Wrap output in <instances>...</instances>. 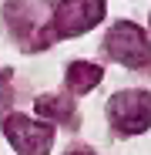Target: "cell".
Segmentation results:
<instances>
[{
    "instance_id": "1",
    "label": "cell",
    "mask_w": 151,
    "mask_h": 155,
    "mask_svg": "<svg viewBox=\"0 0 151 155\" xmlns=\"http://www.w3.org/2000/svg\"><path fill=\"white\" fill-rule=\"evenodd\" d=\"M104 17V0H61L54 10V27H50L44 37H74L91 31L94 24ZM44 41V44H47Z\"/></svg>"
},
{
    "instance_id": "2",
    "label": "cell",
    "mask_w": 151,
    "mask_h": 155,
    "mask_svg": "<svg viewBox=\"0 0 151 155\" xmlns=\"http://www.w3.org/2000/svg\"><path fill=\"white\" fill-rule=\"evenodd\" d=\"M108 115L118 132L138 135L144 128H151V94L148 91H118L108 101Z\"/></svg>"
},
{
    "instance_id": "3",
    "label": "cell",
    "mask_w": 151,
    "mask_h": 155,
    "mask_svg": "<svg viewBox=\"0 0 151 155\" xmlns=\"http://www.w3.org/2000/svg\"><path fill=\"white\" fill-rule=\"evenodd\" d=\"M108 54L128 68H144L151 61V44H148V34L138 27V24H128L121 20L111 27L108 34Z\"/></svg>"
},
{
    "instance_id": "4",
    "label": "cell",
    "mask_w": 151,
    "mask_h": 155,
    "mask_svg": "<svg viewBox=\"0 0 151 155\" xmlns=\"http://www.w3.org/2000/svg\"><path fill=\"white\" fill-rule=\"evenodd\" d=\"M4 132H7V138L14 142V148L20 155H47L50 142H54V128L40 125V121H30L27 115H7Z\"/></svg>"
},
{
    "instance_id": "5",
    "label": "cell",
    "mask_w": 151,
    "mask_h": 155,
    "mask_svg": "<svg viewBox=\"0 0 151 155\" xmlns=\"http://www.w3.org/2000/svg\"><path fill=\"white\" fill-rule=\"evenodd\" d=\"M97 81H101V68H97V64H87V61H74V64H67V88H71L74 94L91 91Z\"/></svg>"
},
{
    "instance_id": "6",
    "label": "cell",
    "mask_w": 151,
    "mask_h": 155,
    "mask_svg": "<svg viewBox=\"0 0 151 155\" xmlns=\"http://www.w3.org/2000/svg\"><path fill=\"white\" fill-rule=\"evenodd\" d=\"M37 111H40V118H50V121H67L74 115V105H71L67 98L44 94V98H37Z\"/></svg>"
},
{
    "instance_id": "7",
    "label": "cell",
    "mask_w": 151,
    "mask_h": 155,
    "mask_svg": "<svg viewBox=\"0 0 151 155\" xmlns=\"http://www.w3.org/2000/svg\"><path fill=\"white\" fill-rule=\"evenodd\" d=\"M10 101H14V94H10V78L0 74V111H7Z\"/></svg>"
},
{
    "instance_id": "8",
    "label": "cell",
    "mask_w": 151,
    "mask_h": 155,
    "mask_svg": "<svg viewBox=\"0 0 151 155\" xmlns=\"http://www.w3.org/2000/svg\"><path fill=\"white\" fill-rule=\"evenodd\" d=\"M74 155H91V152H74Z\"/></svg>"
}]
</instances>
